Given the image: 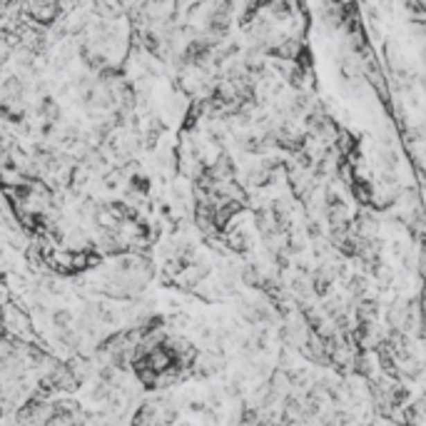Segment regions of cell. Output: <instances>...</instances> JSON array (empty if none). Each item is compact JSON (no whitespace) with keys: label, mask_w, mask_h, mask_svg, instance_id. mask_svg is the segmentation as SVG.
<instances>
[{"label":"cell","mask_w":426,"mask_h":426,"mask_svg":"<svg viewBox=\"0 0 426 426\" xmlns=\"http://www.w3.org/2000/svg\"><path fill=\"white\" fill-rule=\"evenodd\" d=\"M40 384H45L48 389L53 391H65V394H73L82 387V382L75 377V371L70 369L68 362H55L48 371L40 374Z\"/></svg>","instance_id":"obj_1"},{"label":"cell","mask_w":426,"mask_h":426,"mask_svg":"<svg viewBox=\"0 0 426 426\" xmlns=\"http://www.w3.org/2000/svg\"><path fill=\"white\" fill-rule=\"evenodd\" d=\"M207 277H210V267L202 265V262H192V265L182 267V272L175 277L172 284H177L179 290H195V287H199Z\"/></svg>","instance_id":"obj_2"},{"label":"cell","mask_w":426,"mask_h":426,"mask_svg":"<svg viewBox=\"0 0 426 426\" xmlns=\"http://www.w3.org/2000/svg\"><path fill=\"white\" fill-rule=\"evenodd\" d=\"M334 277H337V269L332 265H321L317 267L314 272L309 274V284H312V294L317 296H327L329 290H332Z\"/></svg>","instance_id":"obj_3"},{"label":"cell","mask_w":426,"mask_h":426,"mask_svg":"<svg viewBox=\"0 0 426 426\" xmlns=\"http://www.w3.org/2000/svg\"><path fill=\"white\" fill-rule=\"evenodd\" d=\"M87 312H90L93 319L98 321V327H118L120 324V312L118 309H112L107 302L87 304Z\"/></svg>","instance_id":"obj_4"},{"label":"cell","mask_w":426,"mask_h":426,"mask_svg":"<svg viewBox=\"0 0 426 426\" xmlns=\"http://www.w3.org/2000/svg\"><path fill=\"white\" fill-rule=\"evenodd\" d=\"M130 426H157V402L154 399L142 402L132 414Z\"/></svg>","instance_id":"obj_5"},{"label":"cell","mask_w":426,"mask_h":426,"mask_svg":"<svg viewBox=\"0 0 426 426\" xmlns=\"http://www.w3.org/2000/svg\"><path fill=\"white\" fill-rule=\"evenodd\" d=\"M240 279H242V284H245V287H249V290H260L262 292L267 274L262 272L257 265H245V267H242V272H240Z\"/></svg>","instance_id":"obj_6"},{"label":"cell","mask_w":426,"mask_h":426,"mask_svg":"<svg viewBox=\"0 0 426 426\" xmlns=\"http://www.w3.org/2000/svg\"><path fill=\"white\" fill-rule=\"evenodd\" d=\"M57 341H60V346H65V349H73V352H78L82 346V334L78 327H65V329H57Z\"/></svg>","instance_id":"obj_7"},{"label":"cell","mask_w":426,"mask_h":426,"mask_svg":"<svg viewBox=\"0 0 426 426\" xmlns=\"http://www.w3.org/2000/svg\"><path fill=\"white\" fill-rule=\"evenodd\" d=\"M50 319H53V327H55V329L75 327V314H73V312H70L68 307H57V309H53V314H50Z\"/></svg>","instance_id":"obj_8"}]
</instances>
